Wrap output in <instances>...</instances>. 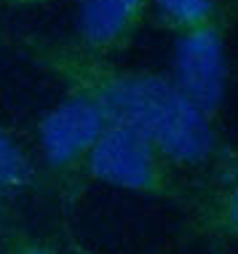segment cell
<instances>
[{
  "label": "cell",
  "mask_w": 238,
  "mask_h": 254,
  "mask_svg": "<svg viewBox=\"0 0 238 254\" xmlns=\"http://www.w3.org/2000/svg\"><path fill=\"white\" fill-rule=\"evenodd\" d=\"M158 16L172 27H190L198 30L212 16L214 0H153Z\"/></svg>",
  "instance_id": "obj_7"
},
{
  "label": "cell",
  "mask_w": 238,
  "mask_h": 254,
  "mask_svg": "<svg viewBox=\"0 0 238 254\" xmlns=\"http://www.w3.org/2000/svg\"><path fill=\"white\" fill-rule=\"evenodd\" d=\"M86 177L107 188L142 195H161L166 190L163 155L139 134L110 123L88 161Z\"/></svg>",
  "instance_id": "obj_3"
},
{
  "label": "cell",
  "mask_w": 238,
  "mask_h": 254,
  "mask_svg": "<svg viewBox=\"0 0 238 254\" xmlns=\"http://www.w3.org/2000/svg\"><path fill=\"white\" fill-rule=\"evenodd\" d=\"M3 254H62L57 246H51L43 238L27 236V233H13V236L5 241Z\"/></svg>",
  "instance_id": "obj_8"
},
{
  "label": "cell",
  "mask_w": 238,
  "mask_h": 254,
  "mask_svg": "<svg viewBox=\"0 0 238 254\" xmlns=\"http://www.w3.org/2000/svg\"><path fill=\"white\" fill-rule=\"evenodd\" d=\"M24 49L57 78L70 83V91L86 94L105 110L107 121L147 139L166 161L198 163L214 147L209 113L190 102L169 78L137 70L107 67L80 49L24 40Z\"/></svg>",
  "instance_id": "obj_1"
},
{
  "label": "cell",
  "mask_w": 238,
  "mask_h": 254,
  "mask_svg": "<svg viewBox=\"0 0 238 254\" xmlns=\"http://www.w3.org/2000/svg\"><path fill=\"white\" fill-rule=\"evenodd\" d=\"M72 254H97V252H88V249H72Z\"/></svg>",
  "instance_id": "obj_12"
},
{
  "label": "cell",
  "mask_w": 238,
  "mask_h": 254,
  "mask_svg": "<svg viewBox=\"0 0 238 254\" xmlns=\"http://www.w3.org/2000/svg\"><path fill=\"white\" fill-rule=\"evenodd\" d=\"M222 225H225V230L230 236L238 238V185L222 201Z\"/></svg>",
  "instance_id": "obj_9"
},
{
  "label": "cell",
  "mask_w": 238,
  "mask_h": 254,
  "mask_svg": "<svg viewBox=\"0 0 238 254\" xmlns=\"http://www.w3.org/2000/svg\"><path fill=\"white\" fill-rule=\"evenodd\" d=\"M150 0H78L75 35L80 51L102 59L123 49L137 32Z\"/></svg>",
  "instance_id": "obj_5"
},
{
  "label": "cell",
  "mask_w": 238,
  "mask_h": 254,
  "mask_svg": "<svg viewBox=\"0 0 238 254\" xmlns=\"http://www.w3.org/2000/svg\"><path fill=\"white\" fill-rule=\"evenodd\" d=\"M174 83L203 113H212L222 99L225 59L222 40L214 30L198 27L179 38L174 49Z\"/></svg>",
  "instance_id": "obj_4"
},
{
  "label": "cell",
  "mask_w": 238,
  "mask_h": 254,
  "mask_svg": "<svg viewBox=\"0 0 238 254\" xmlns=\"http://www.w3.org/2000/svg\"><path fill=\"white\" fill-rule=\"evenodd\" d=\"M107 126L110 121L97 102L70 91L38 121V150L43 166L62 180L86 174L91 153Z\"/></svg>",
  "instance_id": "obj_2"
},
{
  "label": "cell",
  "mask_w": 238,
  "mask_h": 254,
  "mask_svg": "<svg viewBox=\"0 0 238 254\" xmlns=\"http://www.w3.org/2000/svg\"><path fill=\"white\" fill-rule=\"evenodd\" d=\"M38 180V163L16 134L0 123V198L22 195Z\"/></svg>",
  "instance_id": "obj_6"
},
{
  "label": "cell",
  "mask_w": 238,
  "mask_h": 254,
  "mask_svg": "<svg viewBox=\"0 0 238 254\" xmlns=\"http://www.w3.org/2000/svg\"><path fill=\"white\" fill-rule=\"evenodd\" d=\"M5 8H13V11H24V8H38V5H49L54 0H0Z\"/></svg>",
  "instance_id": "obj_10"
},
{
  "label": "cell",
  "mask_w": 238,
  "mask_h": 254,
  "mask_svg": "<svg viewBox=\"0 0 238 254\" xmlns=\"http://www.w3.org/2000/svg\"><path fill=\"white\" fill-rule=\"evenodd\" d=\"M5 230V209H3V198H0V236Z\"/></svg>",
  "instance_id": "obj_11"
}]
</instances>
